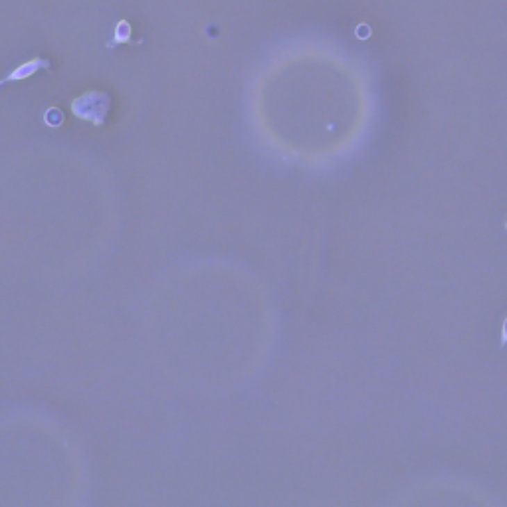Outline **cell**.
Returning a JSON list of instances; mask_svg holds the SVG:
<instances>
[{
	"mask_svg": "<svg viewBox=\"0 0 507 507\" xmlns=\"http://www.w3.org/2000/svg\"><path fill=\"white\" fill-rule=\"evenodd\" d=\"M499 347H507V315L501 321V331H499Z\"/></svg>",
	"mask_w": 507,
	"mask_h": 507,
	"instance_id": "obj_4",
	"label": "cell"
},
{
	"mask_svg": "<svg viewBox=\"0 0 507 507\" xmlns=\"http://www.w3.org/2000/svg\"><path fill=\"white\" fill-rule=\"evenodd\" d=\"M107 107H109V97L106 94H85L74 99L72 109L74 113L81 117V119L94 121L95 125L103 123L107 115Z\"/></svg>",
	"mask_w": 507,
	"mask_h": 507,
	"instance_id": "obj_1",
	"label": "cell"
},
{
	"mask_svg": "<svg viewBox=\"0 0 507 507\" xmlns=\"http://www.w3.org/2000/svg\"><path fill=\"white\" fill-rule=\"evenodd\" d=\"M506 232H507V218H506Z\"/></svg>",
	"mask_w": 507,
	"mask_h": 507,
	"instance_id": "obj_5",
	"label": "cell"
},
{
	"mask_svg": "<svg viewBox=\"0 0 507 507\" xmlns=\"http://www.w3.org/2000/svg\"><path fill=\"white\" fill-rule=\"evenodd\" d=\"M40 67H50V62L48 60H44V58H34V60H30L26 64H20V66L13 69L6 78H2L0 80V85L2 83H8V81H18V80H26L30 76H34Z\"/></svg>",
	"mask_w": 507,
	"mask_h": 507,
	"instance_id": "obj_2",
	"label": "cell"
},
{
	"mask_svg": "<svg viewBox=\"0 0 507 507\" xmlns=\"http://www.w3.org/2000/svg\"><path fill=\"white\" fill-rule=\"evenodd\" d=\"M129 42H131V24L121 20L117 28H115V38H113V42L109 46H113V44H129Z\"/></svg>",
	"mask_w": 507,
	"mask_h": 507,
	"instance_id": "obj_3",
	"label": "cell"
}]
</instances>
